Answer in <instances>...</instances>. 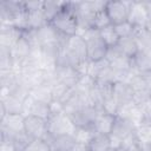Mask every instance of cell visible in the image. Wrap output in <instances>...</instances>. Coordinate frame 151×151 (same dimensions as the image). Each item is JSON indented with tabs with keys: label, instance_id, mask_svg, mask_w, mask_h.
<instances>
[{
	"label": "cell",
	"instance_id": "6da1fadb",
	"mask_svg": "<svg viewBox=\"0 0 151 151\" xmlns=\"http://www.w3.org/2000/svg\"><path fill=\"white\" fill-rule=\"evenodd\" d=\"M50 24L60 35L65 38L76 35L78 32V18L74 2H64L61 9Z\"/></svg>",
	"mask_w": 151,
	"mask_h": 151
},
{
	"label": "cell",
	"instance_id": "7a4b0ae2",
	"mask_svg": "<svg viewBox=\"0 0 151 151\" xmlns=\"http://www.w3.org/2000/svg\"><path fill=\"white\" fill-rule=\"evenodd\" d=\"M100 111L101 110L97 109L93 105H85V106L78 109L77 111H74L68 117L71 118V120L76 127L93 130V124H94L97 116L99 114Z\"/></svg>",
	"mask_w": 151,
	"mask_h": 151
},
{
	"label": "cell",
	"instance_id": "3957f363",
	"mask_svg": "<svg viewBox=\"0 0 151 151\" xmlns=\"http://www.w3.org/2000/svg\"><path fill=\"white\" fill-rule=\"evenodd\" d=\"M132 1H106L105 11L111 25H118L129 20Z\"/></svg>",
	"mask_w": 151,
	"mask_h": 151
},
{
	"label": "cell",
	"instance_id": "277c9868",
	"mask_svg": "<svg viewBox=\"0 0 151 151\" xmlns=\"http://www.w3.org/2000/svg\"><path fill=\"white\" fill-rule=\"evenodd\" d=\"M47 125H48V133L52 136L66 134V133L73 134L77 129L72 123L71 118L64 112L51 114L47 120Z\"/></svg>",
	"mask_w": 151,
	"mask_h": 151
},
{
	"label": "cell",
	"instance_id": "5b68a950",
	"mask_svg": "<svg viewBox=\"0 0 151 151\" xmlns=\"http://www.w3.org/2000/svg\"><path fill=\"white\" fill-rule=\"evenodd\" d=\"M24 131L32 139H44L48 133L47 120L40 117L27 114L25 116L24 120Z\"/></svg>",
	"mask_w": 151,
	"mask_h": 151
},
{
	"label": "cell",
	"instance_id": "8992f818",
	"mask_svg": "<svg viewBox=\"0 0 151 151\" xmlns=\"http://www.w3.org/2000/svg\"><path fill=\"white\" fill-rule=\"evenodd\" d=\"M25 116L22 113H7L1 118V138L9 139L14 133L24 130Z\"/></svg>",
	"mask_w": 151,
	"mask_h": 151
},
{
	"label": "cell",
	"instance_id": "52a82bcc",
	"mask_svg": "<svg viewBox=\"0 0 151 151\" xmlns=\"http://www.w3.org/2000/svg\"><path fill=\"white\" fill-rule=\"evenodd\" d=\"M64 47L67 50V52L74 58V60L78 63V66L87 60V48H86V41L78 34L72 35L66 39Z\"/></svg>",
	"mask_w": 151,
	"mask_h": 151
},
{
	"label": "cell",
	"instance_id": "ba28073f",
	"mask_svg": "<svg viewBox=\"0 0 151 151\" xmlns=\"http://www.w3.org/2000/svg\"><path fill=\"white\" fill-rule=\"evenodd\" d=\"M150 19V12L146 1H132L129 21L136 28H145Z\"/></svg>",
	"mask_w": 151,
	"mask_h": 151
},
{
	"label": "cell",
	"instance_id": "9c48e42d",
	"mask_svg": "<svg viewBox=\"0 0 151 151\" xmlns=\"http://www.w3.org/2000/svg\"><path fill=\"white\" fill-rule=\"evenodd\" d=\"M46 143L50 145L51 151H71L73 145L76 144V139L73 134H58L52 136L47 133V136L44 138Z\"/></svg>",
	"mask_w": 151,
	"mask_h": 151
},
{
	"label": "cell",
	"instance_id": "30bf717a",
	"mask_svg": "<svg viewBox=\"0 0 151 151\" xmlns=\"http://www.w3.org/2000/svg\"><path fill=\"white\" fill-rule=\"evenodd\" d=\"M54 74H55V79L59 83H61L71 88L76 87V85L78 84V81L80 79L79 71L72 66H57Z\"/></svg>",
	"mask_w": 151,
	"mask_h": 151
},
{
	"label": "cell",
	"instance_id": "8fae6325",
	"mask_svg": "<svg viewBox=\"0 0 151 151\" xmlns=\"http://www.w3.org/2000/svg\"><path fill=\"white\" fill-rule=\"evenodd\" d=\"M133 90L126 81H117L113 84V97L119 104V106H123L125 104L133 101Z\"/></svg>",
	"mask_w": 151,
	"mask_h": 151
},
{
	"label": "cell",
	"instance_id": "7c38bea8",
	"mask_svg": "<svg viewBox=\"0 0 151 151\" xmlns=\"http://www.w3.org/2000/svg\"><path fill=\"white\" fill-rule=\"evenodd\" d=\"M22 33L24 31L15 28L13 26H1V35H0L1 47L11 50L22 37Z\"/></svg>",
	"mask_w": 151,
	"mask_h": 151
},
{
	"label": "cell",
	"instance_id": "4fadbf2b",
	"mask_svg": "<svg viewBox=\"0 0 151 151\" xmlns=\"http://www.w3.org/2000/svg\"><path fill=\"white\" fill-rule=\"evenodd\" d=\"M132 70L140 74H146L151 72V53L145 51H138L136 55L131 59Z\"/></svg>",
	"mask_w": 151,
	"mask_h": 151
},
{
	"label": "cell",
	"instance_id": "5bb4252c",
	"mask_svg": "<svg viewBox=\"0 0 151 151\" xmlns=\"http://www.w3.org/2000/svg\"><path fill=\"white\" fill-rule=\"evenodd\" d=\"M116 116L109 114L104 111H100L99 114L97 116V119L93 124V131L96 133H101V134H110L114 124Z\"/></svg>",
	"mask_w": 151,
	"mask_h": 151
},
{
	"label": "cell",
	"instance_id": "9a60e30c",
	"mask_svg": "<svg viewBox=\"0 0 151 151\" xmlns=\"http://www.w3.org/2000/svg\"><path fill=\"white\" fill-rule=\"evenodd\" d=\"M1 118L7 113H22L24 114V100L11 94L6 99L1 100Z\"/></svg>",
	"mask_w": 151,
	"mask_h": 151
},
{
	"label": "cell",
	"instance_id": "2e32d148",
	"mask_svg": "<svg viewBox=\"0 0 151 151\" xmlns=\"http://www.w3.org/2000/svg\"><path fill=\"white\" fill-rule=\"evenodd\" d=\"M27 13V29L37 31L48 24V21L45 18V14L42 12V8L28 11Z\"/></svg>",
	"mask_w": 151,
	"mask_h": 151
},
{
	"label": "cell",
	"instance_id": "e0dca14e",
	"mask_svg": "<svg viewBox=\"0 0 151 151\" xmlns=\"http://www.w3.org/2000/svg\"><path fill=\"white\" fill-rule=\"evenodd\" d=\"M116 46L118 47V50L120 51L122 54H124L125 57H127L130 59H132L136 55V53L139 51L138 45H137L133 35L126 37V38H120Z\"/></svg>",
	"mask_w": 151,
	"mask_h": 151
},
{
	"label": "cell",
	"instance_id": "ac0fdd59",
	"mask_svg": "<svg viewBox=\"0 0 151 151\" xmlns=\"http://www.w3.org/2000/svg\"><path fill=\"white\" fill-rule=\"evenodd\" d=\"M31 96L33 97V99L38 100V101H42L46 104H51L53 101V96H52V88L48 84L44 83L40 84L38 86H35L34 88L31 90Z\"/></svg>",
	"mask_w": 151,
	"mask_h": 151
},
{
	"label": "cell",
	"instance_id": "d6986e66",
	"mask_svg": "<svg viewBox=\"0 0 151 151\" xmlns=\"http://www.w3.org/2000/svg\"><path fill=\"white\" fill-rule=\"evenodd\" d=\"M111 146V140L109 134L94 133L88 143V151H107Z\"/></svg>",
	"mask_w": 151,
	"mask_h": 151
},
{
	"label": "cell",
	"instance_id": "ffe728a7",
	"mask_svg": "<svg viewBox=\"0 0 151 151\" xmlns=\"http://www.w3.org/2000/svg\"><path fill=\"white\" fill-rule=\"evenodd\" d=\"M98 32H99V37H100V38L103 39V41L107 45V47H113V46H116V45L118 44L119 39H120V38L118 37V34H117L116 28H114L113 25H109V26H106V27L99 29Z\"/></svg>",
	"mask_w": 151,
	"mask_h": 151
},
{
	"label": "cell",
	"instance_id": "44dd1931",
	"mask_svg": "<svg viewBox=\"0 0 151 151\" xmlns=\"http://www.w3.org/2000/svg\"><path fill=\"white\" fill-rule=\"evenodd\" d=\"M9 139L13 143L17 151H25L27 149V146L29 145V143L32 142V138L24 130L18 133H14Z\"/></svg>",
	"mask_w": 151,
	"mask_h": 151
},
{
	"label": "cell",
	"instance_id": "7402d4cb",
	"mask_svg": "<svg viewBox=\"0 0 151 151\" xmlns=\"http://www.w3.org/2000/svg\"><path fill=\"white\" fill-rule=\"evenodd\" d=\"M136 134L142 144V147L151 145V124L140 123L136 127Z\"/></svg>",
	"mask_w": 151,
	"mask_h": 151
},
{
	"label": "cell",
	"instance_id": "603a6c76",
	"mask_svg": "<svg viewBox=\"0 0 151 151\" xmlns=\"http://www.w3.org/2000/svg\"><path fill=\"white\" fill-rule=\"evenodd\" d=\"M63 5H64V2H59V1H44L42 12H44L45 18L48 21V24L59 13V11L61 9Z\"/></svg>",
	"mask_w": 151,
	"mask_h": 151
},
{
	"label": "cell",
	"instance_id": "cb8c5ba5",
	"mask_svg": "<svg viewBox=\"0 0 151 151\" xmlns=\"http://www.w3.org/2000/svg\"><path fill=\"white\" fill-rule=\"evenodd\" d=\"M120 147L125 151H142V144L136 134V130L122 140Z\"/></svg>",
	"mask_w": 151,
	"mask_h": 151
},
{
	"label": "cell",
	"instance_id": "d4e9b609",
	"mask_svg": "<svg viewBox=\"0 0 151 151\" xmlns=\"http://www.w3.org/2000/svg\"><path fill=\"white\" fill-rule=\"evenodd\" d=\"M109 25H111V22H110V19H109L107 14H106L105 8L99 11V12H97V13H94L93 20H92V28L93 29L99 31V29H101V28H104V27H106Z\"/></svg>",
	"mask_w": 151,
	"mask_h": 151
},
{
	"label": "cell",
	"instance_id": "484cf974",
	"mask_svg": "<svg viewBox=\"0 0 151 151\" xmlns=\"http://www.w3.org/2000/svg\"><path fill=\"white\" fill-rule=\"evenodd\" d=\"M94 131L91 130V129H81V127H77L74 133H73V137L76 139L77 143H83V144H87L90 143V140L92 139V137L94 136Z\"/></svg>",
	"mask_w": 151,
	"mask_h": 151
},
{
	"label": "cell",
	"instance_id": "4316f807",
	"mask_svg": "<svg viewBox=\"0 0 151 151\" xmlns=\"http://www.w3.org/2000/svg\"><path fill=\"white\" fill-rule=\"evenodd\" d=\"M114 28H116V32L118 34L119 38H126V37H132L136 32V27L127 20L125 22H122V24H118V25H114Z\"/></svg>",
	"mask_w": 151,
	"mask_h": 151
},
{
	"label": "cell",
	"instance_id": "83f0119b",
	"mask_svg": "<svg viewBox=\"0 0 151 151\" xmlns=\"http://www.w3.org/2000/svg\"><path fill=\"white\" fill-rule=\"evenodd\" d=\"M25 151H51V149L45 139H32Z\"/></svg>",
	"mask_w": 151,
	"mask_h": 151
},
{
	"label": "cell",
	"instance_id": "f1b7e54d",
	"mask_svg": "<svg viewBox=\"0 0 151 151\" xmlns=\"http://www.w3.org/2000/svg\"><path fill=\"white\" fill-rule=\"evenodd\" d=\"M0 151H17L11 139L7 138H1V145H0Z\"/></svg>",
	"mask_w": 151,
	"mask_h": 151
},
{
	"label": "cell",
	"instance_id": "f546056e",
	"mask_svg": "<svg viewBox=\"0 0 151 151\" xmlns=\"http://www.w3.org/2000/svg\"><path fill=\"white\" fill-rule=\"evenodd\" d=\"M71 151H88V145L87 144H83V143H77L73 145Z\"/></svg>",
	"mask_w": 151,
	"mask_h": 151
},
{
	"label": "cell",
	"instance_id": "4dcf8cb0",
	"mask_svg": "<svg viewBox=\"0 0 151 151\" xmlns=\"http://www.w3.org/2000/svg\"><path fill=\"white\" fill-rule=\"evenodd\" d=\"M150 33H151V15H150V19H149V21H147V25H146V27H145Z\"/></svg>",
	"mask_w": 151,
	"mask_h": 151
},
{
	"label": "cell",
	"instance_id": "1f68e13d",
	"mask_svg": "<svg viewBox=\"0 0 151 151\" xmlns=\"http://www.w3.org/2000/svg\"><path fill=\"white\" fill-rule=\"evenodd\" d=\"M107 151H117V149H114V147H110Z\"/></svg>",
	"mask_w": 151,
	"mask_h": 151
},
{
	"label": "cell",
	"instance_id": "d6a6232c",
	"mask_svg": "<svg viewBox=\"0 0 151 151\" xmlns=\"http://www.w3.org/2000/svg\"><path fill=\"white\" fill-rule=\"evenodd\" d=\"M117 151H125L124 149H122V147H119V149H117Z\"/></svg>",
	"mask_w": 151,
	"mask_h": 151
}]
</instances>
